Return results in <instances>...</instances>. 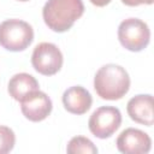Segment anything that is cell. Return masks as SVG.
<instances>
[{"mask_svg":"<svg viewBox=\"0 0 154 154\" xmlns=\"http://www.w3.org/2000/svg\"><path fill=\"white\" fill-rule=\"evenodd\" d=\"M129 73L120 65L106 64L95 73L94 89L103 100H119L129 91Z\"/></svg>","mask_w":154,"mask_h":154,"instance_id":"obj_1","label":"cell"},{"mask_svg":"<svg viewBox=\"0 0 154 154\" xmlns=\"http://www.w3.org/2000/svg\"><path fill=\"white\" fill-rule=\"evenodd\" d=\"M84 13L82 0H48L42 8L46 25L55 31H67Z\"/></svg>","mask_w":154,"mask_h":154,"instance_id":"obj_2","label":"cell"},{"mask_svg":"<svg viewBox=\"0 0 154 154\" xmlns=\"http://www.w3.org/2000/svg\"><path fill=\"white\" fill-rule=\"evenodd\" d=\"M34 40L32 26L20 19H7L0 23V46L10 52L26 49Z\"/></svg>","mask_w":154,"mask_h":154,"instance_id":"obj_3","label":"cell"},{"mask_svg":"<svg viewBox=\"0 0 154 154\" xmlns=\"http://www.w3.org/2000/svg\"><path fill=\"white\" fill-rule=\"evenodd\" d=\"M118 40L125 49L141 52L149 43L150 30L143 20L138 18H128L118 26Z\"/></svg>","mask_w":154,"mask_h":154,"instance_id":"obj_4","label":"cell"},{"mask_svg":"<svg viewBox=\"0 0 154 154\" xmlns=\"http://www.w3.org/2000/svg\"><path fill=\"white\" fill-rule=\"evenodd\" d=\"M122 124V113L117 107L101 106L96 108L89 120L88 126L90 132L97 138L111 137Z\"/></svg>","mask_w":154,"mask_h":154,"instance_id":"obj_5","label":"cell"},{"mask_svg":"<svg viewBox=\"0 0 154 154\" xmlns=\"http://www.w3.org/2000/svg\"><path fill=\"white\" fill-rule=\"evenodd\" d=\"M63 53L57 45L51 42L38 43L31 55L32 67L43 76L55 75L63 66Z\"/></svg>","mask_w":154,"mask_h":154,"instance_id":"obj_6","label":"cell"},{"mask_svg":"<svg viewBox=\"0 0 154 154\" xmlns=\"http://www.w3.org/2000/svg\"><path fill=\"white\" fill-rule=\"evenodd\" d=\"M116 144L118 150L124 154H146L150 150L152 140L144 131L128 128L120 132Z\"/></svg>","mask_w":154,"mask_h":154,"instance_id":"obj_7","label":"cell"},{"mask_svg":"<svg viewBox=\"0 0 154 154\" xmlns=\"http://www.w3.org/2000/svg\"><path fill=\"white\" fill-rule=\"evenodd\" d=\"M52 108L53 103L51 97L41 90L31 93L23 101H20V111L30 122L45 120L51 114Z\"/></svg>","mask_w":154,"mask_h":154,"instance_id":"obj_8","label":"cell"},{"mask_svg":"<svg viewBox=\"0 0 154 154\" xmlns=\"http://www.w3.org/2000/svg\"><path fill=\"white\" fill-rule=\"evenodd\" d=\"M129 117L147 126H152L154 123L153 117V96L150 94H140L131 97L126 105Z\"/></svg>","mask_w":154,"mask_h":154,"instance_id":"obj_9","label":"cell"},{"mask_svg":"<svg viewBox=\"0 0 154 154\" xmlns=\"http://www.w3.org/2000/svg\"><path fill=\"white\" fill-rule=\"evenodd\" d=\"M61 100L65 109L77 116L87 113L93 103V97L90 93L81 85H73L67 88L64 91Z\"/></svg>","mask_w":154,"mask_h":154,"instance_id":"obj_10","label":"cell"},{"mask_svg":"<svg viewBox=\"0 0 154 154\" xmlns=\"http://www.w3.org/2000/svg\"><path fill=\"white\" fill-rule=\"evenodd\" d=\"M7 90L12 99L20 102L31 93L40 90V85L34 76L25 72H20L11 77Z\"/></svg>","mask_w":154,"mask_h":154,"instance_id":"obj_11","label":"cell"},{"mask_svg":"<svg viewBox=\"0 0 154 154\" xmlns=\"http://www.w3.org/2000/svg\"><path fill=\"white\" fill-rule=\"evenodd\" d=\"M66 152L69 154H78V153L95 154L97 153V148L89 138L84 136H75L67 143Z\"/></svg>","mask_w":154,"mask_h":154,"instance_id":"obj_12","label":"cell"},{"mask_svg":"<svg viewBox=\"0 0 154 154\" xmlns=\"http://www.w3.org/2000/svg\"><path fill=\"white\" fill-rule=\"evenodd\" d=\"M16 143V135L12 129L0 125V154L11 152Z\"/></svg>","mask_w":154,"mask_h":154,"instance_id":"obj_13","label":"cell"},{"mask_svg":"<svg viewBox=\"0 0 154 154\" xmlns=\"http://www.w3.org/2000/svg\"><path fill=\"white\" fill-rule=\"evenodd\" d=\"M154 0H122L126 6H138V5H152Z\"/></svg>","mask_w":154,"mask_h":154,"instance_id":"obj_14","label":"cell"},{"mask_svg":"<svg viewBox=\"0 0 154 154\" xmlns=\"http://www.w3.org/2000/svg\"><path fill=\"white\" fill-rule=\"evenodd\" d=\"M89 1L93 5L97 6V7H103V6H106V5H108L111 2V0H89Z\"/></svg>","mask_w":154,"mask_h":154,"instance_id":"obj_15","label":"cell"},{"mask_svg":"<svg viewBox=\"0 0 154 154\" xmlns=\"http://www.w3.org/2000/svg\"><path fill=\"white\" fill-rule=\"evenodd\" d=\"M18 1H23L24 2V1H29V0H18Z\"/></svg>","mask_w":154,"mask_h":154,"instance_id":"obj_16","label":"cell"}]
</instances>
